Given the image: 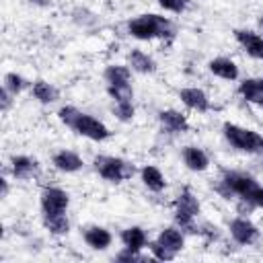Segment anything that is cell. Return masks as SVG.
Listing matches in <instances>:
<instances>
[{"mask_svg":"<svg viewBox=\"0 0 263 263\" xmlns=\"http://www.w3.org/2000/svg\"><path fill=\"white\" fill-rule=\"evenodd\" d=\"M208 70H210L214 76L222 78V80H230V82H232V80L238 78V66H236L230 58H224V55L210 60V62H208Z\"/></svg>","mask_w":263,"mask_h":263,"instance_id":"19","label":"cell"},{"mask_svg":"<svg viewBox=\"0 0 263 263\" xmlns=\"http://www.w3.org/2000/svg\"><path fill=\"white\" fill-rule=\"evenodd\" d=\"M115 259H117V261H127V263H132V261H146V257L142 255V251L127 249V247H123V249L115 255Z\"/></svg>","mask_w":263,"mask_h":263,"instance_id":"31","label":"cell"},{"mask_svg":"<svg viewBox=\"0 0 263 263\" xmlns=\"http://www.w3.org/2000/svg\"><path fill=\"white\" fill-rule=\"evenodd\" d=\"M236 43L242 47L247 55L253 60H263V35L253 29H234L232 31Z\"/></svg>","mask_w":263,"mask_h":263,"instance_id":"9","label":"cell"},{"mask_svg":"<svg viewBox=\"0 0 263 263\" xmlns=\"http://www.w3.org/2000/svg\"><path fill=\"white\" fill-rule=\"evenodd\" d=\"M58 117H60V121H62L66 127H70L74 134H78V136H82V138H86V140L105 142V140L111 138L109 127H107L101 119L92 117L90 113L80 111V109L74 107V105H64V107H60Z\"/></svg>","mask_w":263,"mask_h":263,"instance_id":"1","label":"cell"},{"mask_svg":"<svg viewBox=\"0 0 263 263\" xmlns=\"http://www.w3.org/2000/svg\"><path fill=\"white\" fill-rule=\"evenodd\" d=\"M222 134L234 150L245 152V154H253V156H263V136L259 132L226 121L222 125Z\"/></svg>","mask_w":263,"mask_h":263,"instance_id":"5","label":"cell"},{"mask_svg":"<svg viewBox=\"0 0 263 263\" xmlns=\"http://www.w3.org/2000/svg\"><path fill=\"white\" fill-rule=\"evenodd\" d=\"M107 95L111 97L113 103L134 101V86H132V84H123V86H107Z\"/></svg>","mask_w":263,"mask_h":263,"instance_id":"28","label":"cell"},{"mask_svg":"<svg viewBox=\"0 0 263 263\" xmlns=\"http://www.w3.org/2000/svg\"><path fill=\"white\" fill-rule=\"evenodd\" d=\"M10 175L16 179V181H29V179H35L39 173H41V166L35 158L27 156V154H14L10 156Z\"/></svg>","mask_w":263,"mask_h":263,"instance_id":"10","label":"cell"},{"mask_svg":"<svg viewBox=\"0 0 263 263\" xmlns=\"http://www.w3.org/2000/svg\"><path fill=\"white\" fill-rule=\"evenodd\" d=\"M127 33L138 41H154V39H173L175 25L168 16L156 12H144L127 21Z\"/></svg>","mask_w":263,"mask_h":263,"instance_id":"2","label":"cell"},{"mask_svg":"<svg viewBox=\"0 0 263 263\" xmlns=\"http://www.w3.org/2000/svg\"><path fill=\"white\" fill-rule=\"evenodd\" d=\"M72 21L76 25H80L82 29H92L97 23H99V16L95 12H90L88 8H82V6H76L72 10Z\"/></svg>","mask_w":263,"mask_h":263,"instance_id":"26","label":"cell"},{"mask_svg":"<svg viewBox=\"0 0 263 263\" xmlns=\"http://www.w3.org/2000/svg\"><path fill=\"white\" fill-rule=\"evenodd\" d=\"M181 158H183V164L193 171V173H203L210 168V156L199 148V146H185L181 150Z\"/></svg>","mask_w":263,"mask_h":263,"instance_id":"13","label":"cell"},{"mask_svg":"<svg viewBox=\"0 0 263 263\" xmlns=\"http://www.w3.org/2000/svg\"><path fill=\"white\" fill-rule=\"evenodd\" d=\"M199 212H201V203H199L197 195L189 187H183L179 191V195L175 197V201H173V220H175V224L185 234H197V230H199V224H197Z\"/></svg>","mask_w":263,"mask_h":263,"instance_id":"4","label":"cell"},{"mask_svg":"<svg viewBox=\"0 0 263 263\" xmlns=\"http://www.w3.org/2000/svg\"><path fill=\"white\" fill-rule=\"evenodd\" d=\"M2 86H4L8 92H12L14 97H18L25 88H31V82H29L23 74H18V72H6L4 78H2Z\"/></svg>","mask_w":263,"mask_h":263,"instance_id":"25","label":"cell"},{"mask_svg":"<svg viewBox=\"0 0 263 263\" xmlns=\"http://www.w3.org/2000/svg\"><path fill=\"white\" fill-rule=\"evenodd\" d=\"M51 164L60 171V173H78L82 166H84V162H82V158L76 154V152H72V150H58L53 156H51Z\"/></svg>","mask_w":263,"mask_h":263,"instance_id":"17","label":"cell"},{"mask_svg":"<svg viewBox=\"0 0 263 263\" xmlns=\"http://www.w3.org/2000/svg\"><path fill=\"white\" fill-rule=\"evenodd\" d=\"M43 226L53 236H66L70 232V220L66 214H51L43 216Z\"/></svg>","mask_w":263,"mask_h":263,"instance_id":"24","label":"cell"},{"mask_svg":"<svg viewBox=\"0 0 263 263\" xmlns=\"http://www.w3.org/2000/svg\"><path fill=\"white\" fill-rule=\"evenodd\" d=\"M156 2L162 10H168V12H175V14H183L189 6V0H156Z\"/></svg>","mask_w":263,"mask_h":263,"instance_id":"30","label":"cell"},{"mask_svg":"<svg viewBox=\"0 0 263 263\" xmlns=\"http://www.w3.org/2000/svg\"><path fill=\"white\" fill-rule=\"evenodd\" d=\"M82 238H84V242L90 247V249H95V251H105V249H109L111 247V242H113V234L105 228V226H86L84 230H82Z\"/></svg>","mask_w":263,"mask_h":263,"instance_id":"14","label":"cell"},{"mask_svg":"<svg viewBox=\"0 0 263 263\" xmlns=\"http://www.w3.org/2000/svg\"><path fill=\"white\" fill-rule=\"evenodd\" d=\"M111 111H113L115 119H117V121H121V123H129V121L134 119V115H136V107H134V101L113 103Z\"/></svg>","mask_w":263,"mask_h":263,"instance_id":"27","label":"cell"},{"mask_svg":"<svg viewBox=\"0 0 263 263\" xmlns=\"http://www.w3.org/2000/svg\"><path fill=\"white\" fill-rule=\"evenodd\" d=\"M158 123L162 127V132L171 134V136H181L189 132V121L187 117L177 111V109H162L158 111Z\"/></svg>","mask_w":263,"mask_h":263,"instance_id":"12","label":"cell"},{"mask_svg":"<svg viewBox=\"0 0 263 263\" xmlns=\"http://www.w3.org/2000/svg\"><path fill=\"white\" fill-rule=\"evenodd\" d=\"M259 187L257 179L245 171H222L220 179L214 183V191L224 199H249Z\"/></svg>","mask_w":263,"mask_h":263,"instance_id":"3","label":"cell"},{"mask_svg":"<svg viewBox=\"0 0 263 263\" xmlns=\"http://www.w3.org/2000/svg\"><path fill=\"white\" fill-rule=\"evenodd\" d=\"M257 31L263 35V14H261V16H257Z\"/></svg>","mask_w":263,"mask_h":263,"instance_id":"36","label":"cell"},{"mask_svg":"<svg viewBox=\"0 0 263 263\" xmlns=\"http://www.w3.org/2000/svg\"><path fill=\"white\" fill-rule=\"evenodd\" d=\"M127 66L132 68V72H138V74H154L156 72L154 58L142 49H132L127 53Z\"/></svg>","mask_w":263,"mask_h":263,"instance_id":"21","label":"cell"},{"mask_svg":"<svg viewBox=\"0 0 263 263\" xmlns=\"http://www.w3.org/2000/svg\"><path fill=\"white\" fill-rule=\"evenodd\" d=\"M39 205H41L43 216L66 214V210L70 205V195L62 187H43V191L39 195Z\"/></svg>","mask_w":263,"mask_h":263,"instance_id":"7","label":"cell"},{"mask_svg":"<svg viewBox=\"0 0 263 263\" xmlns=\"http://www.w3.org/2000/svg\"><path fill=\"white\" fill-rule=\"evenodd\" d=\"M119 238H121L123 247L136 249V251H142L148 245V236H146V230L142 226H127V228H123Z\"/></svg>","mask_w":263,"mask_h":263,"instance_id":"23","label":"cell"},{"mask_svg":"<svg viewBox=\"0 0 263 263\" xmlns=\"http://www.w3.org/2000/svg\"><path fill=\"white\" fill-rule=\"evenodd\" d=\"M14 99H16V97H14L12 92H8L4 86L0 88V109H2V113H8V111H10Z\"/></svg>","mask_w":263,"mask_h":263,"instance_id":"32","label":"cell"},{"mask_svg":"<svg viewBox=\"0 0 263 263\" xmlns=\"http://www.w3.org/2000/svg\"><path fill=\"white\" fill-rule=\"evenodd\" d=\"M27 2L37 8H51V4H53V0H27Z\"/></svg>","mask_w":263,"mask_h":263,"instance_id":"34","label":"cell"},{"mask_svg":"<svg viewBox=\"0 0 263 263\" xmlns=\"http://www.w3.org/2000/svg\"><path fill=\"white\" fill-rule=\"evenodd\" d=\"M251 201H253V205H255V208H261V210H263V187H261V185L253 191Z\"/></svg>","mask_w":263,"mask_h":263,"instance_id":"33","label":"cell"},{"mask_svg":"<svg viewBox=\"0 0 263 263\" xmlns=\"http://www.w3.org/2000/svg\"><path fill=\"white\" fill-rule=\"evenodd\" d=\"M0 187H2L0 197H6V195H8V189H10V187H8V181H6V177H2V179H0Z\"/></svg>","mask_w":263,"mask_h":263,"instance_id":"35","label":"cell"},{"mask_svg":"<svg viewBox=\"0 0 263 263\" xmlns=\"http://www.w3.org/2000/svg\"><path fill=\"white\" fill-rule=\"evenodd\" d=\"M156 240H158L160 245H164L168 251H173L175 255H179V253L183 251V247H185V232H183L177 224L164 226V228L158 232Z\"/></svg>","mask_w":263,"mask_h":263,"instance_id":"16","label":"cell"},{"mask_svg":"<svg viewBox=\"0 0 263 263\" xmlns=\"http://www.w3.org/2000/svg\"><path fill=\"white\" fill-rule=\"evenodd\" d=\"M238 95L257 107H263V76H255V78H245L238 84Z\"/></svg>","mask_w":263,"mask_h":263,"instance_id":"15","label":"cell"},{"mask_svg":"<svg viewBox=\"0 0 263 263\" xmlns=\"http://www.w3.org/2000/svg\"><path fill=\"white\" fill-rule=\"evenodd\" d=\"M140 179L144 183V187L152 193H162L166 189V179L162 175V171L154 164H146L140 168Z\"/></svg>","mask_w":263,"mask_h":263,"instance_id":"18","label":"cell"},{"mask_svg":"<svg viewBox=\"0 0 263 263\" xmlns=\"http://www.w3.org/2000/svg\"><path fill=\"white\" fill-rule=\"evenodd\" d=\"M148 249H150V253H152V257L154 259H158V261H173L177 255L173 253V251H168L164 245H160L158 240H152V242H148Z\"/></svg>","mask_w":263,"mask_h":263,"instance_id":"29","label":"cell"},{"mask_svg":"<svg viewBox=\"0 0 263 263\" xmlns=\"http://www.w3.org/2000/svg\"><path fill=\"white\" fill-rule=\"evenodd\" d=\"M103 78L107 86H123L132 84V68L125 64H109L103 70Z\"/></svg>","mask_w":263,"mask_h":263,"instance_id":"22","label":"cell"},{"mask_svg":"<svg viewBox=\"0 0 263 263\" xmlns=\"http://www.w3.org/2000/svg\"><path fill=\"white\" fill-rule=\"evenodd\" d=\"M179 99H181V103H183L187 109H191V111H197V113H208V111H212V101H210V97L205 95V90L199 88V86H185V88H181V90H179Z\"/></svg>","mask_w":263,"mask_h":263,"instance_id":"11","label":"cell"},{"mask_svg":"<svg viewBox=\"0 0 263 263\" xmlns=\"http://www.w3.org/2000/svg\"><path fill=\"white\" fill-rule=\"evenodd\" d=\"M31 97H33L37 103H41V105H53V103L60 99V90H58V86H53L51 82L39 78V80L31 82Z\"/></svg>","mask_w":263,"mask_h":263,"instance_id":"20","label":"cell"},{"mask_svg":"<svg viewBox=\"0 0 263 263\" xmlns=\"http://www.w3.org/2000/svg\"><path fill=\"white\" fill-rule=\"evenodd\" d=\"M92 166H95V171L101 179H105L107 183H115V185L132 179L134 173H136L134 162H129L125 158H119V156H109V154L95 156Z\"/></svg>","mask_w":263,"mask_h":263,"instance_id":"6","label":"cell"},{"mask_svg":"<svg viewBox=\"0 0 263 263\" xmlns=\"http://www.w3.org/2000/svg\"><path fill=\"white\" fill-rule=\"evenodd\" d=\"M228 232H230L232 240L236 245H242V247H249V245L257 242V238H259V228L247 216L232 218L230 224H228Z\"/></svg>","mask_w":263,"mask_h":263,"instance_id":"8","label":"cell"}]
</instances>
